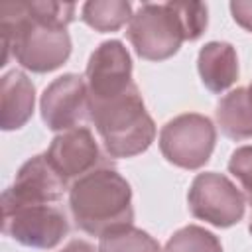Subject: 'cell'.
I'll list each match as a JSON object with an SVG mask.
<instances>
[{"label":"cell","mask_w":252,"mask_h":252,"mask_svg":"<svg viewBox=\"0 0 252 252\" xmlns=\"http://www.w3.org/2000/svg\"><path fill=\"white\" fill-rule=\"evenodd\" d=\"M0 32V65H6L12 51L22 67L33 73H47L65 63L71 53V37L67 33V28L37 20L30 8V2H2Z\"/></svg>","instance_id":"6da1fadb"},{"label":"cell","mask_w":252,"mask_h":252,"mask_svg":"<svg viewBox=\"0 0 252 252\" xmlns=\"http://www.w3.org/2000/svg\"><path fill=\"white\" fill-rule=\"evenodd\" d=\"M69 209L81 230L100 236L114 226L132 222V189L114 169H93L71 185Z\"/></svg>","instance_id":"7a4b0ae2"},{"label":"cell","mask_w":252,"mask_h":252,"mask_svg":"<svg viewBox=\"0 0 252 252\" xmlns=\"http://www.w3.org/2000/svg\"><path fill=\"white\" fill-rule=\"evenodd\" d=\"M89 118L94 122L112 158L138 156L146 152L156 138L154 120L146 112L136 85L114 98L100 102L89 100Z\"/></svg>","instance_id":"3957f363"},{"label":"cell","mask_w":252,"mask_h":252,"mask_svg":"<svg viewBox=\"0 0 252 252\" xmlns=\"http://www.w3.org/2000/svg\"><path fill=\"white\" fill-rule=\"evenodd\" d=\"M217 132L203 114H181L169 120L159 132V148L167 161L183 169L205 165L213 154Z\"/></svg>","instance_id":"277c9868"},{"label":"cell","mask_w":252,"mask_h":252,"mask_svg":"<svg viewBox=\"0 0 252 252\" xmlns=\"http://www.w3.org/2000/svg\"><path fill=\"white\" fill-rule=\"evenodd\" d=\"M128 39L140 57L161 61L177 53L185 35L171 4L165 2L140 6V10L130 18Z\"/></svg>","instance_id":"5b68a950"},{"label":"cell","mask_w":252,"mask_h":252,"mask_svg":"<svg viewBox=\"0 0 252 252\" xmlns=\"http://www.w3.org/2000/svg\"><path fill=\"white\" fill-rule=\"evenodd\" d=\"M2 230L24 246L51 248L69 232V222L55 205H2Z\"/></svg>","instance_id":"8992f818"},{"label":"cell","mask_w":252,"mask_h":252,"mask_svg":"<svg viewBox=\"0 0 252 252\" xmlns=\"http://www.w3.org/2000/svg\"><path fill=\"white\" fill-rule=\"evenodd\" d=\"M193 217L215 226L236 224L244 215V197L234 183L220 173H199L187 195Z\"/></svg>","instance_id":"52a82bcc"},{"label":"cell","mask_w":252,"mask_h":252,"mask_svg":"<svg viewBox=\"0 0 252 252\" xmlns=\"http://www.w3.org/2000/svg\"><path fill=\"white\" fill-rule=\"evenodd\" d=\"M132 85V61L126 47L116 39L100 43L87 63L89 100L100 102L114 98Z\"/></svg>","instance_id":"ba28073f"},{"label":"cell","mask_w":252,"mask_h":252,"mask_svg":"<svg viewBox=\"0 0 252 252\" xmlns=\"http://www.w3.org/2000/svg\"><path fill=\"white\" fill-rule=\"evenodd\" d=\"M67 179L51 165L45 154L28 159L14 185L2 193V205H51L63 197Z\"/></svg>","instance_id":"9c48e42d"},{"label":"cell","mask_w":252,"mask_h":252,"mask_svg":"<svg viewBox=\"0 0 252 252\" xmlns=\"http://www.w3.org/2000/svg\"><path fill=\"white\" fill-rule=\"evenodd\" d=\"M41 118L51 130H73L89 114V89L83 77L63 75L41 94Z\"/></svg>","instance_id":"30bf717a"},{"label":"cell","mask_w":252,"mask_h":252,"mask_svg":"<svg viewBox=\"0 0 252 252\" xmlns=\"http://www.w3.org/2000/svg\"><path fill=\"white\" fill-rule=\"evenodd\" d=\"M45 156L65 179L83 177L100 161L98 146L89 128H73L55 136Z\"/></svg>","instance_id":"8fae6325"},{"label":"cell","mask_w":252,"mask_h":252,"mask_svg":"<svg viewBox=\"0 0 252 252\" xmlns=\"http://www.w3.org/2000/svg\"><path fill=\"white\" fill-rule=\"evenodd\" d=\"M35 91L28 75L10 71L0 81V126L4 130L22 128L33 112Z\"/></svg>","instance_id":"7c38bea8"},{"label":"cell","mask_w":252,"mask_h":252,"mask_svg":"<svg viewBox=\"0 0 252 252\" xmlns=\"http://www.w3.org/2000/svg\"><path fill=\"white\" fill-rule=\"evenodd\" d=\"M197 67H199L203 85L213 93H220L228 89L238 77L236 51L230 43H224V41L207 43L199 51Z\"/></svg>","instance_id":"4fadbf2b"},{"label":"cell","mask_w":252,"mask_h":252,"mask_svg":"<svg viewBox=\"0 0 252 252\" xmlns=\"http://www.w3.org/2000/svg\"><path fill=\"white\" fill-rule=\"evenodd\" d=\"M217 122L222 134L232 140L252 138V98L248 89H234L220 98Z\"/></svg>","instance_id":"5bb4252c"},{"label":"cell","mask_w":252,"mask_h":252,"mask_svg":"<svg viewBox=\"0 0 252 252\" xmlns=\"http://www.w3.org/2000/svg\"><path fill=\"white\" fill-rule=\"evenodd\" d=\"M83 22L96 32H116L132 18V6L124 0H93L83 6Z\"/></svg>","instance_id":"9a60e30c"},{"label":"cell","mask_w":252,"mask_h":252,"mask_svg":"<svg viewBox=\"0 0 252 252\" xmlns=\"http://www.w3.org/2000/svg\"><path fill=\"white\" fill-rule=\"evenodd\" d=\"M98 252H161L159 244L132 224H120L98 236Z\"/></svg>","instance_id":"2e32d148"},{"label":"cell","mask_w":252,"mask_h":252,"mask_svg":"<svg viewBox=\"0 0 252 252\" xmlns=\"http://www.w3.org/2000/svg\"><path fill=\"white\" fill-rule=\"evenodd\" d=\"M163 252H222V248L213 232L191 224L177 230L167 240Z\"/></svg>","instance_id":"e0dca14e"},{"label":"cell","mask_w":252,"mask_h":252,"mask_svg":"<svg viewBox=\"0 0 252 252\" xmlns=\"http://www.w3.org/2000/svg\"><path fill=\"white\" fill-rule=\"evenodd\" d=\"M183 30L185 39H197L207 28V6L201 2H169Z\"/></svg>","instance_id":"ac0fdd59"},{"label":"cell","mask_w":252,"mask_h":252,"mask_svg":"<svg viewBox=\"0 0 252 252\" xmlns=\"http://www.w3.org/2000/svg\"><path fill=\"white\" fill-rule=\"evenodd\" d=\"M228 169L240 181L246 199L252 205V146H242L234 150L228 161Z\"/></svg>","instance_id":"d6986e66"},{"label":"cell","mask_w":252,"mask_h":252,"mask_svg":"<svg viewBox=\"0 0 252 252\" xmlns=\"http://www.w3.org/2000/svg\"><path fill=\"white\" fill-rule=\"evenodd\" d=\"M230 12L236 24H240L244 30L252 32V2H232Z\"/></svg>","instance_id":"ffe728a7"},{"label":"cell","mask_w":252,"mask_h":252,"mask_svg":"<svg viewBox=\"0 0 252 252\" xmlns=\"http://www.w3.org/2000/svg\"><path fill=\"white\" fill-rule=\"evenodd\" d=\"M61 252H96L89 242H85V240H73V242H69Z\"/></svg>","instance_id":"44dd1931"},{"label":"cell","mask_w":252,"mask_h":252,"mask_svg":"<svg viewBox=\"0 0 252 252\" xmlns=\"http://www.w3.org/2000/svg\"><path fill=\"white\" fill-rule=\"evenodd\" d=\"M248 93H250V98H252V85H250V89H248Z\"/></svg>","instance_id":"7402d4cb"},{"label":"cell","mask_w":252,"mask_h":252,"mask_svg":"<svg viewBox=\"0 0 252 252\" xmlns=\"http://www.w3.org/2000/svg\"><path fill=\"white\" fill-rule=\"evenodd\" d=\"M248 228H250V234H252V220H250V226Z\"/></svg>","instance_id":"603a6c76"}]
</instances>
